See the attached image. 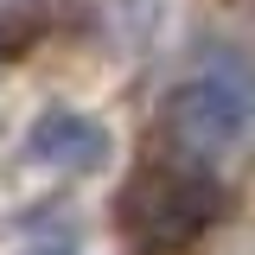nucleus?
Listing matches in <instances>:
<instances>
[{
  "label": "nucleus",
  "instance_id": "nucleus-3",
  "mask_svg": "<svg viewBox=\"0 0 255 255\" xmlns=\"http://www.w3.org/2000/svg\"><path fill=\"white\" fill-rule=\"evenodd\" d=\"M26 153L38 166H58V172H96L109 159V128L83 109H45L26 128Z\"/></svg>",
  "mask_w": 255,
  "mask_h": 255
},
{
  "label": "nucleus",
  "instance_id": "nucleus-4",
  "mask_svg": "<svg viewBox=\"0 0 255 255\" xmlns=\"http://www.w3.org/2000/svg\"><path fill=\"white\" fill-rule=\"evenodd\" d=\"M38 32H45V13L38 6H0V64L26 58L38 45Z\"/></svg>",
  "mask_w": 255,
  "mask_h": 255
},
{
  "label": "nucleus",
  "instance_id": "nucleus-5",
  "mask_svg": "<svg viewBox=\"0 0 255 255\" xmlns=\"http://www.w3.org/2000/svg\"><path fill=\"white\" fill-rule=\"evenodd\" d=\"M13 255H83V243H77V223L38 217V223H26V236H19Z\"/></svg>",
  "mask_w": 255,
  "mask_h": 255
},
{
  "label": "nucleus",
  "instance_id": "nucleus-1",
  "mask_svg": "<svg viewBox=\"0 0 255 255\" xmlns=\"http://www.w3.org/2000/svg\"><path fill=\"white\" fill-rule=\"evenodd\" d=\"M223 211V185L198 166H166V172H140L122 198V223L147 255H172L198 243Z\"/></svg>",
  "mask_w": 255,
  "mask_h": 255
},
{
  "label": "nucleus",
  "instance_id": "nucleus-2",
  "mask_svg": "<svg viewBox=\"0 0 255 255\" xmlns=\"http://www.w3.org/2000/svg\"><path fill=\"white\" fill-rule=\"evenodd\" d=\"M255 122V70L243 58H217L204 64L191 83L172 90L166 102V128H172V140L191 147V153H223V147H236Z\"/></svg>",
  "mask_w": 255,
  "mask_h": 255
}]
</instances>
